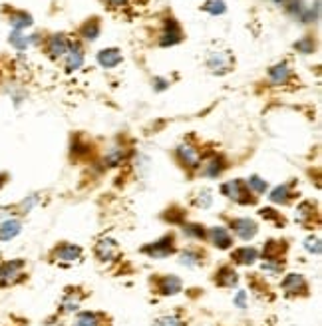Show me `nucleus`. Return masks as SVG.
Returning <instances> with one entry per match:
<instances>
[{
    "label": "nucleus",
    "instance_id": "nucleus-1",
    "mask_svg": "<svg viewBox=\"0 0 322 326\" xmlns=\"http://www.w3.org/2000/svg\"><path fill=\"white\" fill-rule=\"evenodd\" d=\"M223 195H227L229 199L237 201V203H253V197H249V191H247V185L239 179H233V181H227L225 185L221 187Z\"/></svg>",
    "mask_w": 322,
    "mask_h": 326
},
{
    "label": "nucleus",
    "instance_id": "nucleus-2",
    "mask_svg": "<svg viewBox=\"0 0 322 326\" xmlns=\"http://www.w3.org/2000/svg\"><path fill=\"white\" fill-rule=\"evenodd\" d=\"M22 269L24 261H8L0 267V287H8L14 284L22 277Z\"/></svg>",
    "mask_w": 322,
    "mask_h": 326
},
{
    "label": "nucleus",
    "instance_id": "nucleus-3",
    "mask_svg": "<svg viewBox=\"0 0 322 326\" xmlns=\"http://www.w3.org/2000/svg\"><path fill=\"white\" fill-rule=\"evenodd\" d=\"M144 253L153 259H165L167 255L173 253V237H163L157 243L147 244V247H144Z\"/></svg>",
    "mask_w": 322,
    "mask_h": 326
},
{
    "label": "nucleus",
    "instance_id": "nucleus-4",
    "mask_svg": "<svg viewBox=\"0 0 322 326\" xmlns=\"http://www.w3.org/2000/svg\"><path fill=\"white\" fill-rule=\"evenodd\" d=\"M177 42H181V28H179V24L173 18H167L165 20V28L161 32L159 44L161 46H173Z\"/></svg>",
    "mask_w": 322,
    "mask_h": 326
},
{
    "label": "nucleus",
    "instance_id": "nucleus-5",
    "mask_svg": "<svg viewBox=\"0 0 322 326\" xmlns=\"http://www.w3.org/2000/svg\"><path fill=\"white\" fill-rule=\"evenodd\" d=\"M207 64H209V68L213 70V72H217V74H225V72L231 70V56H229L227 52L215 50V52L209 56Z\"/></svg>",
    "mask_w": 322,
    "mask_h": 326
},
{
    "label": "nucleus",
    "instance_id": "nucleus-6",
    "mask_svg": "<svg viewBox=\"0 0 322 326\" xmlns=\"http://www.w3.org/2000/svg\"><path fill=\"white\" fill-rule=\"evenodd\" d=\"M233 229H235V233L241 237L243 241H251L257 235V225L251 219H235Z\"/></svg>",
    "mask_w": 322,
    "mask_h": 326
},
{
    "label": "nucleus",
    "instance_id": "nucleus-7",
    "mask_svg": "<svg viewBox=\"0 0 322 326\" xmlns=\"http://www.w3.org/2000/svg\"><path fill=\"white\" fill-rule=\"evenodd\" d=\"M96 253L102 261H113L117 257L119 249H117V243L112 241V239H102L96 247Z\"/></svg>",
    "mask_w": 322,
    "mask_h": 326
},
{
    "label": "nucleus",
    "instance_id": "nucleus-8",
    "mask_svg": "<svg viewBox=\"0 0 322 326\" xmlns=\"http://www.w3.org/2000/svg\"><path fill=\"white\" fill-rule=\"evenodd\" d=\"M68 50H70V42H68V38L62 36V34H54L48 40L50 56H54V58L64 56V54H68Z\"/></svg>",
    "mask_w": 322,
    "mask_h": 326
},
{
    "label": "nucleus",
    "instance_id": "nucleus-9",
    "mask_svg": "<svg viewBox=\"0 0 322 326\" xmlns=\"http://www.w3.org/2000/svg\"><path fill=\"white\" fill-rule=\"evenodd\" d=\"M179 161L187 167H199V153L191 146H179L177 147Z\"/></svg>",
    "mask_w": 322,
    "mask_h": 326
},
{
    "label": "nucleus",
    "instance_id": "nucleus-10",
    "mask_svg": "<svg viewBox=\"0 0 322 326\" xmlns=\"http://www.w3.org/2000/svg\"><path fill=\"white\" fill-rule=\"evenodd\" d=\"M80 255H82L80 247H76V244H62V247L56 251V261L74 262L80 259Z\"/></svg>",
    "mask_w": 322,
    "mask_h": 326
},
{
    "label": "nucleus",
    "instance_id": "nucleus-11",
    "mask_svg": "<svg viewBox=\"0 0 322 326\" xmlns=\"http://www.w3.org/2000/svg\"><path fill=\"white\" fill-rule=\"evenodd\" d=\"M97 62L104 66V68H115V66L122 62V54H119V50H115V48L102 50V52L97 54Z\"/></svg>",
    "mask_w": 322,
    "mask_h": 326
},
{
    "label": "nucleus",
    "instance_id": "nucleus-12",
    "mask_svg": "<svg viewBox=\"0 0 322 326\" xmlns=\"http://www.w3.org/2000/svg\"><path fill=\"white\" fill-rule=\"evenodd\" d=\"M20 231H22L20 221H16V219L4 221V223L0 225V241H10V239H14Z\"/></svg>",
    "mask_w": 322,
    "mask_h": 326
},
{
    "label": "nucleus",
    "instance_id": "nucleus-13",
    "mask_svg": "<svg viewBox=\"0 0 322 326\" xmlns=\"http://www.w3.org/2000/svg\"><path fill=\"white\" fill-rule=\"evenodd\" d=\"M283 289H285L287 293H290V294L305 293V291H306V282H305V278L300 277V275H289V277L283 280Z\"/></svg>",
    "mask_w": 322,
    "mask_h": 326
},
{
    "label": "nucleus",
    "instance_id": "nucleus-14",
    "mask_svg": "<svg viewBox=\"0 0 322 326\" xmlns=\"http://www.w3.org/2000/svg\"><path fill=\"white\" fill-rule=\"evenodd\" d=\"M269 78L273 84H287L290 78V70L287 64H276L269 70Z\"/></svg>",
    "mask_w": 322,
    "mask_h": 326
},
{
    "label": "nucleus",
    "instance_id": "nucleus-15",
    "mask_svg": "<svg viewBox=\"0 0 322 326\" xmlns=\"http://www.w3.org/2000/svg\"><path fill=\"white\" fill-rule=\"evenodd\" d=\"M211 239L219 249H229L231 247V235L225 227H213L211 229Z\"/></svg>",
    "mask_w": 322,
    "mask_h": 326
},
{
    "label": "nucleus",
    "instance_id": "nucleus-16",
    "mask_svg": "<svg viewBox=\"0 0 322 326\" xmlns=\"http://www.w3.org/2000/svg\"><path fill=\"white\" fill-rule=\"evenodd\" d=\"M84 64V52H82L80 46L76 44H70V50H68V70H78L80 66Z\"/></svg>",
    "mask_w": 322,
    "mask_h": 326
},
{
    "label": "nucleus",
    "instance_id": "nucleus-17",
    "mask_svg": "<svg viewBox=\"0 0 322 326\" xmlns=\"http://www.w3.org/2000/svg\"><path fill=\"white\" fill-rule=\"evenodd\" d=\"M159 291L163 294H177L181 291V280L177 277H163L159 280Z\"/></svg>",
    "mask_w": 322,
    "mask_h": 326
},
{
    "label": "nucleus",
    "instance_id": "nucleus-18",
    "mask_svg": "<svg viewBox=\"0 0 322 326\" xmlns=\"http://www.w3.org/2000/svg\"><path fill=\"white\" fill-rule=\"evenodd\" d=\"M237 273L231 269V267H223L219 273H217V282L221 287H235L237 284Z\"/></svg>",
    "mask_w": 322,
    "mask_h": 326
},
{
    "label": "nucleus",
    "instance_id": "nucleus-19",
    "mask_svg": "<svg viewBox=\"0 0 322 326\" xmlns=\"http://www.w3.org/2000/svg\"><path fill=\"white\" fill-rule=\"evenodd\" d=\"M235 261L241 262V264H253L255 259H257V251L253 247H243L239 251H235Z\"/></svg>",
    "mask_w": 322,
    "mask_h": 326
},
{
    "label": "nucleus",
    "instance_id": "nucleus-20",
    "mask_svg": "<svg viewBox=\"0 0 322 326\" xmlns=\"http://www.w3.org/2000/svg\"><path fill=\"white\" fill-rule=\"evenodd\" d=\"M205 175L207 177H217L221 171H223V159L221 157H217V155H213L209 161L205 163Z\"/></svg>",
    "mask_w": 322,
    "mask_h": 326
},
{
    "label": "nucleus",
    "instance_id": "nucleus-21",
    "mask_svg": "<svg viewBox=\"0 0 322 326\" xmlns=\"http://www.w3.org/2000/svg\"><path fill=\"white\" fill-rule=\"evenodd\" d=\"M10 24L14 26V30H24V28H28L32 24V18L26 12H14L10 16Z\"/></svg>",
    "mask_w": 322,
    "mask_h": 326
},
{
    "label": "nucleus",
    "instance_id": "nucleus-22",
    "mask_svg": "<svg viewBox=\"0 0 322 326\" xmlns=\"http://www.w3.org/2000/svg\"><path fill=\"white\" fill-rule=\"evenodd\" d=\"M34 42V38H28V36H24L22 30H14V32L10 34V44L18 50H26L28 48V44Z\"/></svg>",
    "mask_w": 322,
    "mask_h": 326
},
{
    "label": "nucleus",
    "instance_id": "nucleus-23",
    "mask_svg": "<svg viewBox=\"0 0 322 326\" xmlns=\"http://www.w3.org/2000/svg\"><path fill=\"white\" fill-rule=\"evenodd\" d=\"M285 249V244L276 243V241H271V243L265 247V259L267 261H276L280 257V251Z\"/></svg>",
    "mask_w": 322,
    "mask_h": 326
},
{
    "label": "nucleus",
    "instance_id": "nucleus-24",
    "mask_svg": "<svg viewBox=\"0 0 322 326\" xmlns=\"http://www.w3.org/2000/svg\"><path fill=\"white\" fill-rule=\"evenodd\" d=\"M271 201L273 203H280V205H285L287 201H289V185H280V187H274L273 193H271Z\"/></svg>",
    "mask_w": 322,
    "mask_h": 326
},
{
    "label": "nucleus",
    "instance_id": "nucleus-25",
    "mask_svg": "<svg viewBox=\"0 0 322 326\" xmlns=\"http://www.w3.org/2000/svg\"><path fill=\"white\" fill-rule=\"evenodd\" d=\"M203 10L213 14V16H217V14H223V12H225L227 6L223 0H209V2L203 4Z\"/></svg>",
    "mask_w": 322,
    "mask_h": 326
},
{
    "label": "nucleus",
    "instance_id": "nucleus-26",
    "mask_svg": "<svg viewBox=\"0 0 322 326\" xmlns=\"http://www.w3.org/2000/svg\"><path fill=\"white\" fill-rule=\"evenodd\" d=\"M82 36H84V38H88V40H96L97 36H99V24H97L96 20H90L88 24H84V28H82Z\"/></svg>",
    "mask_w": 322,
    "mask_h": 326
},
{
    "label": "nucleus",
    "instance_id": "nucleus-27",
    "mask_svg": "<svg viewBox=\"0 0 322 326\" xmlns=\"http://www.w3.org/2000/svg\"><path fill=\"white\" fill-rule=\"evenodd\" d=\"M201 262V255L195 253V251H183L181 253V264H187V267H197Z\"/></svg>",
    "mask_w": 322,
    "mask_h": 326
},
{
    "label": "nucleus",
    "instance_id": "nucleus-28",
    "mask_svg": "<svg viewBox=\"0 0 322 326\" xmlns=\"http://www.w3.org/2000/svg\"><path fill=\"white\" fill-rule=\"evenodd\" d=\"M247 187H249V189H253L255 193H265V189H267V181L257 177V175H253V177H249V179H247Z\"/></svg>",
    "mask_w": 322,
    "mask_h": 326
},
{
    "label": "nucleus",
    "instance_id": "nucleus-29",
    "mask_svg": "<svg viewBox=\"0 0 322 326\" xmlns=\"http://www.w3.org/2000/svg\"><path fill=\"white\" fill-rule=\"evenodd\" d=\"M74 326H97V318L90 312H84V314H80V318L76 320Z\"/></svg>",
    "mask_w": 322,
    "mask_h": 326
},
{
    "label": "nucleus",
    "instance_id": "nucleus-30",
    "mask_svg": "<svg viewBox=\"0 0 322 326\" xmlns=\"http://www.w3.org/2000/svg\"><path fill=\"white\" fill-rule=\"evenodd\" d=\"M294 48L298 50V52H303V54H310L314 50V42H312V38H303L300 42L294 44Z\"/></svg>",
    "mask_w": 322,
    "mask_h": 326
},
{
    "label": "nucleus",
    "instance_id": "nucleus-31",
    "mask_svg": "<svg viewBox=\"0 0 322 326\" xmlns=\"http://www.w3.org/2000/svg\"><path fill=\"white\" fill-rule=\"evenodd\" d=\"M122 159H124V149H119V147L112 149V151H110V155L106 157L108 165H117V163H122Z\"/></svg>",
    "mask_w": 322,
    "mask_h": 326
},
{
    "label": "nucleus",
    "instance_id": "nucleus-32",
    "mask_svg": "<svg viewBox=\"0 0 322 326\" xmlns=\"http://www.w3.org/2000/svg\"><path fill=\"white\" fill-rule=\"evenodd\" d=\"M305 249L308 253H314V255H320V241L316 237H308L305 241Z\"/></svg>",
    "mask_w": 322,
    "mask_h": 326
},
{
    "label": "nucleus",
    "instance_id": "nucleus-33",
    "mask_svg": "<svg viewBox=\"0 0 322 326\" xmlns=\"http://www.w3.org/2000/svg\"><path fill=\"white\" fill-rule=\"evenodd\" d=\"M310 209H312V205H310V203L300 205V207H298V211H296V221H298V223H305L306 217H310V215H312Z\"/></svg>",
    "mask_w": 322,
    "mask_h": 326
},
{
    "label": "nucleus",
    "instance_id": "nucleus-34",
    "mask_svg": "<svg viewBox=\"0 0 322 326\" xmlns=\"http://www.w3.org/2000/svg\"><path fill=\"white\" fill-rule=\"evenodd\" d=\"M183 231H185V235L195 237V239H203V237H205V231L199 227V225H187V227H183Z\"/></svg>",
    "mask_w": 322,
    "mask_h": 326
},
{
    "label": "nucleus",
    "instance_id": "nucleus-35",
    "mask_svg": "<svg viewBox=\"0 0 322 326\" xmlns=\"http://www.w3.org/2000/svg\"><path fill=\"white\" fill-rule=\"evenodd\" d=\"M78 304H80V296L74 298V294H70V296L64 300V310L66 312H72V310L78 309Z\"/></svg>",
    "mask_w": 322,
    "mask_h": 326
},
{
    "label": "nucleus",
    "instance_id": "nucleus-36",
    "mask_svg": "<svg viewBox=\"0 0 322 326\" xmlns=\"http://www.w3.org/2000/svg\"><path fill=\"white\" fill-rule=\"evenodd\" d=\"M157 326H183V322L175 316H163L157 320Z\"/></svg>",
    "mask_w": 322,
    "mask_h": 326
},
{
    "label": "nucleus",
    "instance_id": "nucleus-37",
    "mask_svg": "<svg viewBox=\"0 0 322 326\" xmlns=\"http://www.w3.org/2000/svg\"><path fill=\"white\" fill-rule=\"evenodd\" d=\"M211 199H213V197H211L209 191H203V193H199L197 205H199V207H209V205H211Z\"/></svg>",
    "mask_w": 322,
    "mask_h": 326
},
{
    "label": "nucleus",
    "instance_id": "nucleus-38",
    "mask_svg": "<svg viewBox=\"0 0 322 326\" xmlns=\"http://www.w3.org/2000/svg\"><path fill=\"white\" fill-rule=\"evenodd\" d=\"M245 298H247V293H245V291H239L237 296H235V304L243 309V307H245Z\"/></svg>",
    "mask_w": 322,
    "mask_h": 326
},
{
    "label": "nucleus",
    "instance_id": "nucleus-39",
    "mask_svg": "<svg viewBox=\"0 0 322 326\" xmlns=\"http://www.w3.org/2000/svg\"><path fill=\"white\" fill-rule=\"evenodd\" d=\"M108 6H113V8H117V6H124L126 4V0H104Z\"/></svg>",
    "mask_w": 322,
    "mask_h": 326
},
{
    "label": "nucleus",
    "instance_id": "nucleus-40",
    "mask_svg": "<svg viewBox=\"0 0 322 326\" xmlns=\"http://www.w3.org/2000/svg\"><path fill=\"white\" fill-rule=\"evenodd\" d=\"M273 2H276V4H287L289 0H273Z\"/></svg>",
    "mask_w": 322,
    "mask_h": 326
},
{
    "label": "nucleus",
    "instance_id": "nucleus-41",
    "mask_svg": "<svg viewBox=\"0 0 322 326\" xmlns=\"http://www.w3.org/2000/svg\"><path fill=\"white\" fill-rule=\"evenodd\" d=\"M0 185H2V179H0Z\"/></svg>",
    "mask_w": 322,
    "mask_h": 326
}]
</instances>
